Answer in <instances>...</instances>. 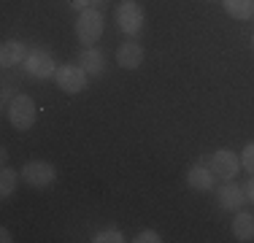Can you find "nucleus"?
I'll list each match as a JSON object with an SVG mask.
<instances>
[{
  "label": "nucleus",
  "instance_id": "1",
  "mask_svg": "<svg viewBox=\"0 0 254 243\" xmlns=\"http://www.w3.org/2000/svg\"><path fill=\"white\" fill-rule=\"evenodd\" d=\"M100 35H103V11L100 8H84V11H78L76 38L81 41V44L92 46V44H98Z\"/></svg>",
  "mask_w": 254,
  "mask_h": 243
},
{
  "label": "nucleus",
  "instance_id": "2",
  "mask_svg": "<svg viewBox=\"0 0 254 243\" xmlns=\"http://www.w3.org/2000/svg\"><path fill=\"white\" fill-rule=\"evenodd\" d=\"M5 117L16 127V130H30L35 124V100L30 95H16L14 100L5 106Z\"/></svg>",
  "mask_w": 254,
  "mask_h": 243
},
{
  "label": "nucleus",
  "instance_id": "3",
  "mask_svg": "<svg viewBox=\"0 0 254 243\" xmlns=\"http://www.w3.org/2000/svg\"><path fill=\"white\" fill-rule=\"evenodd\" d=\"M19 173H22V179H25V184L35 186V189H44V186L54 184V179H57V168H54L52 162H46V160L27 162Z\"/></svg>",
  "mask_w": 254,
  "mask_h": 243
},
{
  "label": "nucleus",
  "instance_id": "4",
  "mask_svg": "<svg viewBox=\"0 0 254 243\" xmlns=\"http://www.w3.org/2000/svg\"><path fill=\"white\" fill-rule=\"evenodd\" d=\"M87 76L89 73L81 65H60L54 81H57V87L65 95H78L81 89H87Z\"/></svg>",
  "mask_w": 254,
  "mask_h": 243
},
{
  "label": "nucleus",
  "instance_id": "5",
  "mask_svg": "<svg viewBox=\"0 0 254 243\" xmlns=\"http://www.w3.org/2000/svg\"><path fill=\"white\" fill-rule=\"evenodd\" d=\"M143 22H146V14H143V8L138 3H132V0H125L117 8V24L125 35H138L143 30Z\"/></svg>",
  "mask_w": 254,
  "mask_h": 243
},
{
  "label": "nucleus",
  "instance_id": "6",
  "mask_svg": "<svg viewBox=\"0 0 254 243\" xmlns=\"http://www.w3.org/2000/svg\"><path fill=\"white\" fill-rule=\"evenodd\" d=\"M25 70H27V76L41 78V81H44V78L57 76V62H54V57H52L49 52H44V49H35V52L27 54Z\"/></svg>",
  "mask_w": 254,
  "mask_h": 243
},
{
  "label": "nucleus",
  "instance_id": "7",
  "mask_svg": "<svg viewBox=\"0 0 254 243\" xmlns=\"http://www.w3.org/2000/svg\"><path fill=\"white\" fill-rule=\"evenodd\" d=\"M238 157L233 154V151H227V149H219V151H214V157H211V170H214V176H219V179H225V181H233V176L238 173Z\"/></svg>",
  "mask_w": 254,
  "mask_h": 243
},
{
  "label": "nucleus",
  "instance_id": "8",
  "mask_svg": "<svg viewBox=\"0 0 254 243\" xmlns=\"http://www.w3.org/2000/svg\"><path fill=\"white\" fill-rule=\"evenodd\" d=\"M216 200H219V205H222L225 211H238L249 197H246V189H241L238 184L225 181V184L219 186V192H216Z\"/></svg>",
  "mask_w": 254,
  "mask_h": 243
},
{
  "label": "nucleus",
  "instance_id": "9",
  "mask_svg": "<svg viewBox=\"0 0 254 243\" xmlns=\"http://www.w3.org/2000/svg\"><path fill=\"white\" fill-rule=\"evenodd\" d=\"M187 184H190L192 189H197V192H211V189H214V184H216V176H214V170H211V168L195 165V168L187 170Z\"/></svg>",
  "mask_w": 254,
  "mask_h": 243
},
{
  "label": "nucleus",
  "instance_id": "10",
  "mask_svg": "<svg viewBox=\"0 0 254 243\" xmlns=\"http://www.w3.org/2000/svg\"><path fill=\"white\" fill-rule=\"evenodd\" d=\"M27 46L22 44V41H5L3 46H0V62H3V68H14V65H25L27 60Z\"/></svg>",
  "mask_w": 254,
  "mask_h": 243
},
{
  "label": "nucleus",
  "instance_id": "11",
  "mask_svg": "<svg viewBox=\"0 0 254 243\" xmlns=\"http://www.w3.org/2000/svg\"><path fill=\"white\" fill-rule=\"evenodd\" d=\"M117 62L122 65L125 70H135L138 65L143 62V46L135 44V41H127L117 49Z\"/></svg>",
  "mask_w": 254,
  "mask_h": 243
},
{
  "label": "nucleus",
  "instance_id": "12",
  "mask_svg": "<svg viewBox=\"0 0 254 243\" xmlns=\"http://www.w3.org/2000/svg\"><path fill=\"white\" fill-rule=\"evenodd\" d=\"M78 65H81L89 76H100L103 68H106V57H103V52H98L95 46H87L81 52V57H78Z\"/></svg>",
  "mask_w": 254,
  "mask_h": 243
},
{
  "label": "nucleus",
  "instance_id": "13",
  "mask_svg": "<svg viewBox=\"0 0 254 243\" xmlns=\"http://www.w3.org/2000/svg\"><path fill=\"white\" fill-rule=\"evenodd\" d=\"M222 5H225V11L233 19H252L254 16V0H222Z\"/></svg>",
  "mask_w": 254,
  "mask_h": 243
},
{
  "label": "nucleus",
  "instance_id": "14",
  "mask_svg": "<svg viewBox=\"0 0 254 243\" xmlns=\"http://www.w3.org/2000/svg\"><path fill=\"white\" fill-rule=\"evenodd\" d=\"M233 235L238 241H252L254 238V216L241 211L238 216L233 219Z\"/></svg>",
  "mask_w": 254,
  "mask_h": 243
},
{
  "label": "nucleus",
  "instance_id": "15",
  "mask_svg": "<svg viewBox=\"0 0 254 243\" xmlns=\"http://www.w3.org/2000/svg\"><path fill=\"white\" fill-rule=\"evenodd\" d=\"M14 189H16V170L3 165V170H0V197L14 194Z\"/></svg>",
  "mask_w": 254,
  "mask_h": 243
},
{
  "label": "nucleus",
  "instance_id": "16",
  "mask_svg": "<svg viewBox=\"0 0 254 243\" xmlns=\"http://www.w3.org/2000/svg\"><path fill=\"white\" fill-rule=\"evenodd\" d=\"M95 243H122L125 235L119 233V230H100V233H95Z\"/></svg>",
  "mask_w": 254,
  "mask_h": 243
},
{
  "label": "nucleus",
  "instance_id": "17",
  "mask_svg": "<svg viewBox=\"0 0 254 243\" xmlns=\"http://www.w3.org/2000/svg\"><path fill=\"white\" fill-rule=\"evenodd\" d=\"M241 165L249 170V173H254V141L244 146V151H241Z\"/></svg>",
  "mask_w": 254,
  "mask_h": 243
},
{
  "label": "nucleus",
  "instance_id": "18",
  "mask_svg": "<svg viewBox=\"0 0 254 243\" xmlns=\"http://www.w3.org/2000/svg\"><path fill=\"white\" fill-rule=\"evenodd\" d=\"M160 241L162 238L154 233V230H141V233H138V238H135V243H160Z\"/></svg>",
  "mask_w": 254,
  "mask_h": 243
},
{
  "label": "nucleus",
  "instance_id": "19",
  "mask_svg": "<svg viewBox=\"0 0 254 243\" xmlns=\"http://www.w3.org/2000/svg\"><path fill=\"white\" fill-rule=\"evenodd\" d=\"M68 3H70V8H76V11L92 8V5H89V0H68Z\"/></svg>",
  "mask_w": 254,
  "mask_h": 243
},
{
  "label": "nucleus",
  "instance_id": "20",
  "mask_svg": "<svg viewBox=\"0 0 254 243\" xmlns=\"http://www.w3.org/2000/svg\"><path fill=\"white\" fill-rule=\"evenodd\" d=\"M246 197H249L252 203H254V176L249 179V184H246Z\"/></svg>",
  "mask_w": 254,
  "mask_h": 243
},
{
  "label": "nucleus",
  "instance_id": "21",
  "mask_svg": "<svg viewBox=\"0 0 254 243\" xmlns=\"http://www.w3.org/2000/svg\"><path fill=\"white\" fill-rule=\"evenodd\" d=\"M0 241H3V243H8V241H11V233H8V230H5V227L0 230Z\"/></svg>",
  "mask_w": 254,
  "mask_h": 243
},
{
  "label": "nucleus",
  "instance_id": "22",
  "mask_svg": "<svg viewBox=\"0 0 254 243\" xmlns=\"http://www.w3.org/2000/svg\"><path fill=\"white\" fill-rule=\"evenodd\" d=\"M89 5H92V8H103V5H106V0H89Z\"/></svg>",
  "mask_w": 254,
  "mask_h": 243
},
{
  "label": "nucleus",
  "instance_id": "23",
  "mask_svg": "<svg viewBox=\"0 0 254 243\" xmlns=\"http://www.w3.org/2000/svg\"><path fill=\"white\" fill-rule=\"evenodd\" d=\"M252 49H254V35H252Z\"/></svg>",
  "mask_w": 254,
  "mask_h": 243
}]
</instances>
